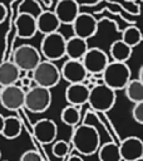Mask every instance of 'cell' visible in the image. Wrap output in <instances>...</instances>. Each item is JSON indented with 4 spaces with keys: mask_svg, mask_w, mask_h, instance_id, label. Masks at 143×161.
Listing matches in <instances>:
<instances>
[{
    "mask_svg": "<svg viewBox=\"0 0 143 161\" xmlns=\"http://www.w3.org/2000/svg\"><path fill=\"white\" fill-rule=\"evenodd\" d=\"M72 28L75 36L88 40L97 34L98 21L94 18V15L89 13H79L78 16L74 19V21L72 23Z\"/></svg>",
    "mask_w": 143,
    "mask_h": 161,
    "instance_id": "cell-9",
    "label": "cell"
},
{
    "mask_svg": "<svg viewBox=\"0 0 143 161\" xmlns=\"http://www.w3.org/2000/svg\"><path fill=\"white\" fill-rule=\"evenodd\" d=\"M132 117L137 123L139 125L143 123V102L134 103L133 109H132Z\"/></svg>",
    "mask_w": 143,
    "mask_h": 161,
    "instance_id": "cell-27",
    "label": "cell"
},
{
    "mask_svg": "<svg viewBox=\"0 0 143 161\" xmlns=\"http://www.w3.org/2000/svg\"><path fill=\"white\" fill-rule=\"evenodd\" d=\"M142 39H143V35H142L140 29L134 25L127 26L122 33V40L130 48L139 45L142 43Z\"/></svg>",
    "mask_w": 143,
    "mask_h": 161,
    "instance_id": "cell-25",
    "label": "cell"
},
{
    "mask_svg": "<svg viewBox=\"0 0 143 161\" xmlns=\"http://www.w3.org/2000/svg\"><path fill=\"white\" fill-rule=\"evenodd\" d=\"M130 77H132V70L129 65L123 62L109 60V63L102 72L103 83L115 92L124 89L127 83L130 80Z\"/></svg>",
    "mask_w": 143,
    "mask_h": 161,
    "instance_id": "cell-2",
    "label": "cell"
},
{
    "mask_svg": "<svg viewBox=\"0 0 143 161\" xmlns=\"http://www.w3.org/2000/svg\"><path fill=\"white\" fill-rule=\"evenodd\" d=\"M88 48V40L73 35L65 42V57H68V59L80 60Z\"/></svg>",
    "mask_w": 143,
    "mask_h": 161,
    "instance_id": "cell-18",
    "label": "cell"
},
{
    "mask_svg": "<svg viewBox=\"0 0 143 161\" xmlns=\"http://www.w3.org/2000/svg\"><path fill=\"white\" fill-rule=\"evenodd\" d=\"M23 125L21 121L15 116L4 117V126L1 131V136L6 140H15L21 135Z\"/></svg>",
    "mask_w": 143,
    "mask_h": 161,
    "instance_id": "cell-21",
    "label": "cell"
},
{
    "mask_svg": "<svg viewBox=\"0 0 143 161\" xmlns=\"http://www.w3.org/2000/svg\"><path fill=\"white\" fill-rule=\"evenodd\" d=\"M97 152H98L99 161H120L122 160L119 147L115 142H105L100 145Z\"/></svg>",
    "mask_w": 143,
    "mask_h": 161,
    "instance_id": "cell-22",
    "label": "cell"
},
{
    "mask_svg": "<svg viewBox=\"0 0 143 161\" xmlns=\"http://www.w3.org/2000/svg\"><path fill=\"white\" fill-rule=\"evenodd\" d=\"M80 62L88 74H102L109 63V57L100 48H88Z\"/></svg>",
    "mask_w": 143,
    "mask_h": 161,
    "instance_id": "cell-8",
    "label": "cell"
},
{
    "mask_svg": "<svg viewBox=\"0 0 143 161\" xmlns=\"http://www.w3.org/2000/svg\"><path fill=\"white\" fill-rule=\"evenodd\" d=\"M89 89L85 83H72L65 89V99L69 104L80 107L88 102Z\"/></svg>",
    "mask_w": 143,
    "mask_h": 161,
    "instance_id": "cell-16",
    "label": "cell"
},
{
    "mask_svg": "<svg viewBox=\"0 0 143 161\" xmlns=\"http://www.w3.org/2000/svg\"><path fill=\"white\" fill-rule=\"evenodd\" d=\"M60 25L61 24L53 10H44L36 16V29L44 35L59 31Z\"/></svg>",
    "mask_w": 143,
    "mask_h": 161,
    "instance_id": "cell-17",
    "label": "cell"
},
{
    "mask_svg": "<svg viewBox=\"0 0 143 161\" xmlns=\"http://www.w3.org/2000/svg\"><path fill=\"white\" fill-rule=\"evenodd\" d=\"M16 36L20 39H31L35 36L36 29V18L30 13H20L15 20Z\"/></svg>",
    "mask_w": 143,
    "mask_h": 161,
    "instance_id": "cell-15",
    "label": "cell"
},
{
    "mask_svg": "<svg viewBox=\"0 0 143 161\" xmlns=\"http://www.w3.org/2000/svg\"><path fill=\"white\" fill-rule=\"evenodd\" d=\"M132 52H133V48H130L129 45H127L122 39L114 40L110 44V48H109L110 58L114 62L127 63V60H129V58L132 57Z\"/></svg>",
    "mask_w": 143,
    "mask_h": 161,
    "instance_id": "cell-20",
    "label": "cell"
},
{
    "mask_svg": "<svg viewBox=\"0 0 143 161\" xmlns=\"http://www.w3.org/2000/svg\"><path fill=\"white\" fill-rule=\"evenodd\" d=\"M87 70L80 60L68 59L60 68V77L66 80L69 84L72 83H85L87 79Z\"/></svg>",
    "mask_w": 143,
    "mask_h": 161,
    "instance_id": "cell-11",
    "label": "cell"
},
{
    "mask_svg": "<svg viewBox=\"0 0 143 161\" xmlns=\"http://www.w3.org/2000/svg\"><path fill=\"white\" fill-rule=\"evenodd\" d=\"M125 1H134V0H125Z\"/></svg>",
    "mask_w": 143,
    "mask_h": 161,
    "instance_id": "cell-36",
    "label": "cell"
},
{
    "mask_svg": "<svg viewBox=\"0 0 143 161\" xmlns=\"http://www.w3.org/2000/svg\"><path fill=\"white\" fill-rule=\"evenodd\" d=\"M25 91L16 84L3 87L0 91V102L8 111H19L24 107Z\"/></svg>",
    "mask_w": 143,
    "mask_h": 161,
    "instance_id": "cell-10",
    "label": "cell"
},
{
    "mask_svg": "<svg viewBox=\"0 0 143 161\" xmlns=\"http://www.w3.org/2000/svg\"><path fill=\"white\" fill-rule=\"evenodd\" d=\"M51 104V92L49 88H44L40 86L30 87L25 92L24 98V108L33 113H43Z\"/></svg>",
    "mask_w": 143,
    "mask_h": 161,
    "instance_id": "cell-5",
    "label": "cell"
},
{
    "mask_svg": "<svg viewBox=\"0 0 143 161\" xmlns=\"http://www.w3.org/2000/svg\"><path fill=\"white\" fill-rule=\"evenodd\" d=\"M60 119L66 126H70V127L78 126V123L80 121V107L72 106V104L64 107L60 113Z\"/></svg>",
    "mask_w": 143,
    "mask_h": 161,
    "instance_id": "cell-24",
    "label": "cell"
},
{
    "mask_svg": "<svg viewBox=\"0 0 143 161\" xmlns=\"http://www.w3.org/2000/svg\"><path fill=\"white\" fill-rule=\"evenodd\" d=\"M134 161H143V158H138V160H134Z\"/></svg>",
    "mask_w": 143,
    "mask_h": 161,
    "instance_id": "cell-34",
    "label": "cell"
},
{
    "mask_svg": "<svg viewBox=\"0 0 143 161\" xmlns=\"http://www.w3.org/2000/svg\"><path fill=\"white\" fill-rule=\"evenodd\" d=\"M19 80H20V87H21L25 92L31 87L33 79H31L30 77H28V75H25V77H20V78H19Z\"/></svg>",
    "mask_w": 143,
    "mask_h": 161,
    "instance_id": "cell-29",
    "label": "cell"
},
{
    "mask_svg": "<svg viewBox=\"0 0 143 161\" xmlns=\"http://www.w3.org/2000/svg\"><path fill=\"white\" fill-rule=\"evenodd\" d=\"M31 79L36 86L44 87V88H53L59 84L61 77H60V69L56 67L54 62L50 60H41L33 70H31Z\"/></svg>",
    "mask_w": 143,
    "mask_h": 161,
    "instance_id": "cell-4",
    "label": "cell"
},
{
    "mask_svg": "<svg viewBox=\"0 0 143 161\" xmlns=\"http://www.w3.org/2000/svg\"><path fill=\"white\" fill-rule=\"evenodd\" d=\"M60 24L72 25L74 19L80 13V5L77 0H58L54 10Z\"/></svg>",
    "mask_w": 143,
    "mask_h": 161,
    "instance_id": "cell-14",
    "label": "cell"
},
{
    "mask_svg": "<svg viewBox=\"0 0 143 161\" xmlns=\"http://www.w3.org/2000/svg\"><path fill=\"white\" fill-rule=\"evenodd\" d=\"M0 160H1V151H0Z\"/></svg>",
    "mask_w": 143,
    "mask_h": 161,
    "instance_id": "cell-35",
    "label": "cell"
},
{
    "mask_svg": "<svg viewBox=\"0 0 143 161\" xmlns=\"http://www.w3.org/2000/svg\"><path fill=\"white\" fill-rule=\"evenodd\" d=\"M11 60L21 72H31L41 62V54L34 45L21 44L14 50Z\"/></svg>",
    "mask_w": 143,
    "mask_h": 161,
    "instance_id": "cell-7",
    "label": "cell"
},
{
    "mask_svg": "<svg viewBox=\"0 0 143 161\" xmlns=\"http://www.w3.org/2000/svg\"><path fill=\"white\" fill-rule=\"evenodd\" d=\"M34 137L43 145L53 143L58 135V126L53 119L41 118L34 123L33 127Z\"/></svg>",
    "mask_w": 143,
    "mask_h": 161,
    "instance_id": "cell-12",
    "label": "cell"
},
{
    "mask_svg": "<svg viewBox=\"0 0 143 161\" xmlns=\"http://www.w3.org/2000/svg\"><path fill=\"white\" fill-rule=\"evenodd\" d=\"M66 161H84V160H83V157H82L80 155L74 153V155H70V156L68 157V160H66Z\"/></svg>",
    "mask_w": 143,
    "mask_h": 161,
    "instance_id": "cell-31",
    "label": "cell"
},
{
    "mask_svg": "<svg viewBox=\"0 0 143 161\" xmlns=\"http://www.w3.org/2000/svg\"><path fill=\"white\" fill-rule=\"evenodd\" d=\"M137 79H139V80H142V82H143V67H140V68H139V77H138Z\"/></svg>",
    "mask_w": 143,
    "mask_h": 161,
    "instance_id": "cell-32",
    "label": "cell"
},
{
    "mask_svg": "<svg viewBox=\"0 0 143 161\" xmlns=\"http://www.w3.org/2000/svg\"><path fill=\"white\" fill-rule=\"evenodd\" d=\"M120 157L124 161H134L143 158V142L137 136H129L118 145Z\"/></svg>",
    "mask_w": 143,
    "mask_h": 161,
    "instance_id": "cell-13",
    "label": "cell"
},
{
    "mask_svg": "<svg viewBox=\"0 0 143 161\" xmlns=\"http://www.w3.org/2000/svg\"><path fill=\"white\" fill-rule=\"evenodd\" d=\"M115 99H117L115 91L102 83V84H95L93 88L89 89L87 103L90 106L92 109L97 112H108L114 107Z\"/></svg>",
    "mask_w": 143,
    "mask_h": 161,
    "instance_id": "cell-3",
    "label": "cell"
},
{
    "mask_svg": "<svg viewBox=\"0 0 143 161\" xmlns=\"http://www.w3.org/2000/svg\"><path fill=\"white\" fill-rule=\"evenodd\" d=\"M0 161H1V160H0ZM5 161H8V160H5Z\"/></svg>",
    "mask_w": 143,
    "mask_h": 161,
    "instance_id": "cell-37",
    "label": "cell"
},
{
    "mask_svg": "<svg viewBox=\"0 0 143 161\" xmlns=\"http://www.w3.org/2000/svg\"><path fill=\"white\" fill-rule=\"evenodd\" d=\"M6 14H8V10H6V6L5 4H3L0 1V24H3L6 19Z\"/></svg>",
    "mask_w": 143,
    "mask_h": 161,
    "instance_id": "cell-30",
    "label": "cell"
},
{
    "mask_svg": "<svg viewBox=\"0 0 143 161\" xmlns=\"http://www.w3.org/2000/svg\"><path fill=\"white\" fill-rule=\"evenodd\" d=\"M125 97L132 103L143 102V82L139 79H130L124 87Z\"/></svg>",
    "mask_w": 143,
    "mask_h": 161,
    "instance_id": "cell-23",
    "label": "cell"
},
{
    "mask_svg": "<svg viewBox=\"0 0 143 161\" xmlns=\"http://www.w3.org/2000/svg\"><path fill=\"white\" fill-rule=\"evenodd\" d=\"M72 145L79 155H94L100 146V136L98 130L90 125L75 126L72 135Z\"/></svg>",
    "mask_w": 143,
    "mask_h": 161,
    "instance_id": "cell-1",
    "label": "cell"
},
{
    "mask_svg": "<svg viewBox=\"0 0 143 161\" xmlns=\"http://www.w3.org/2000/svg\"><path fill=\"white\" fill-rule=\"evenodd\" d=\"M20 161H43V157L35 150H28L20 156Z\"/></svg>",
    "mask_w": 143,
    "mask_h": 161,
    "instance_id": "cell-28",
    "label": "cell"
},
{
    "mask_svg": "<svg viewBox=\"0 0 143 161\" xmlns=\"http://www.w3.org/2000/svg\"><path fill=\"white\" fill-rule=\"evenodd\" d=\"M69 151V143L64 140H58V141H54L53 142V146H51V152L55 157H59V158H63L66 156Z\"/></svg>",
    "mask_w": 143,
    "mask_h": 161,
    "instance_id": "cell-26",
    "label": "cell"
},
{
    "mask_svg": "<svg viewBox=\"0 0 143 161\" xmlns=\"http://www.w3.org/2000/svg\"><path fill=\"white\" fill-rule=\"evenodd\" d=\"M65 36L59 31L46 34L40 43V54L50 62L60 60L65 57Z\"/></svg>",
    "mask_w": 143,
    "mask_h": 161,
    "instance_id": "cell-6",
    "label": "cell"
},
{
    "mask_svg": "<svg viewBox=\"0 0 143 161\" xmlns=\"http://www.w3.org/2000/svg\"><path fill=\"white\" fill-rule=\"evenodd\" d=\"M3 126H4V116L0 114V135H1V131H3Z\"/></svg>",
    "mask_w": 143,
    "mask_h": 161,
    "instance_id": "cell-33",
    "label": "cell"
},
{
    "mask_svg": "<svg viewBox=\"0 0 143 161\" xmlns=\"http://www.w3.org/2000/svg\"><path fill=\"white\" fill-rule=\"evenodd\" d=\"M21 77V70L13 63V60H5L0 63V86H13L16 84Z\"/></svg>",
    "mask_w": 143,
    "mask_h": 161,
    "instance_id": "cell-19",
    "label": "cell"
}]
</instances>
